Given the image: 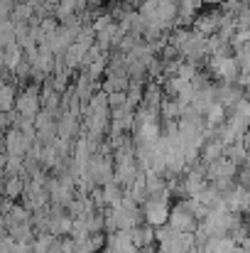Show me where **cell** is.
Returning a JSON list of instances; mask_svg holds the SVG:
<instances>
[{
  "label": "cell",
  "mask_w": 250,
  "mask_h": 253,
  "mask_svg": "<svg viewBox=\"0 0 250 253\" xmlns=\"http://www.w3.org/2000/svg\"><path fill=\"white\" fill-rule=\"evenodd\" d=\"M221 22H223V12H221V10L204 12V15H199V17L194 20V32H199V35H204V37L218 35Z\"/></svg>",
  "instance_id": "obj_4"
},
{
  "label": "cell",
  "mask_w": 250,
  "mask_h": 253,
  "mask_svg": "<svg viewBox=\"0 0 250 253\" xmlns=\"http://www.w3.org/2000/svg\"><path fill=\"white\" fill-rule=\"evenodd\" d=\"M25 189V184H22V179H20V174H15V177H7V184H5V192H7V197L12 199V197H17L20 192Z\"/></svg>",
  "instance_id": "obj_8"
},
{
  "label": "cell",
  "mask_w": 250,
  "mask_h": 253,
  "mask_svg": "<svg viewBox=\"0 0 250 253\" xmlns=\"http://www.w3.org/2000/svg\"><path fill=\"white\" fill-rule=\"evenodd\" d=\"M206 2H216V5H223V2H228V0H206Z\"/></svg>",
  "instance_id": "obj_11"
},
{
  "label": "cell",
  "mask_w": 250,
  "mask_h": 253,
  "mask_svg": "<svg viewBox=\"0 0 250 253\" xmlns=\"http://www.w3.org/2000/svg\"><path fill=\"white\" fill-rule=\"evenodd\" d=\"M0 106H2V113H10V111L17 106V96H15L12 84L2 86V91H0Z\"/></svg>",
  "instance_id": "obj_6"
},
{
  "label": "cell",
  "mask_w": 250,
  "mask_h": 253,
  "mask_svg": "<svg viewBox=\"0 0 250 253\" xmlns=\"http://www.w3.org/2000/svg\"><path fill=\"white\" fill-rule=\"evenodd\" d=\"M108 59H110L108 54H101V57H98V59H93V62H91V64H88L83 72H86V74H88V77L96 82V79H98V77H101V74L108 69Z\"/></svg>",
  "instance_id": "obj_7"
},
{
  "label": "cell",
  "mask_w": 250,
  "mask_h": 253,
  "mask_svg": "<svg viewBox=\"0 0 250 253\" xmlns=\"http://www.w3.org/2000/svg\"><path fill=\"white\" fill-rule=\"evenodd\" d=\"M20 118H37L42 113V91L39 86H30L22 93H17V106H15Z\"/></svg>",
  "instance_id": "obj_1"
},
{
  "label": "cell",
  "mask_w": 250,
  "mask_h": 253,
  "mask_svg": "<svg viewBox=\"0 0 250 253\" xmlns=\"http://www.w3.org/2000/svg\"><path fill=\"white\" fill-rule=\"evenodd\" d=\"M241 98H243V86L238 84H221L216 86V101L231 113L238 103H241Z\"/></svg>",
  "instance_id": "obj_5"
},
{
  "label": "cell",
  "mask_w": 250,
  "mask_h": 253,
  "mask_svg": "<svg viewBox=\"0 0 250 253\" xmlns=\"http://www.w3.org/2000/svg\"><path fill=\"white\" fill-rule=\"evenodd\" d=\"M238 86H243L246 91H250V74H241V79H238Z\"/></svg>",
  "instance_id": "obj_10"
},
{
  "label": "cell",
  "mask_w": 250,
  "mask_h": 253,
  "mask_svg": "<svg viewBox=\"0 0 250 253\" xmlns=\"http://www.w3.org/2000/svg\"><path fill=\"white\" fill-rule=\"evenodd\" d=\"M236 22H238V30H250V5L236 17Z\"/></svg>",
  "instance_id": "obj_9"
},
{
  "label": "cell",
  "mask_w": 250,
  "mask_h": 253,
  "mask_svg": "<svg viewBox=\"0 0 250 253\" xmlns=\"http://www.w3.org/2000/svg\"><path fill=\"white\" fill-rule=\"evenodd\" d=\"M169 226H172L174 231H179V234H194V231L199 229V219H196L194 211L181 202V204H177V207L172 209V214H169Z\"/></svg>",
  "instance_id": "obj_2"
},
{
  "label": "cell",
  "mask_w": 250,
  "mask_h": 253,
  "mask_svg": "<svg viewBox=\"0 0 250 253\" xmlns=\"http://www.w3.org/2000/svg\"><path fill=\"white\" fill-rule=\"evenodd\" d=\"M169 214H172V209L167 204V197H150L145 202V221L150 226L160 229V226L169 224Z\"/></svg>",
  "instance_id": "obj_3"
}]
</instances>
